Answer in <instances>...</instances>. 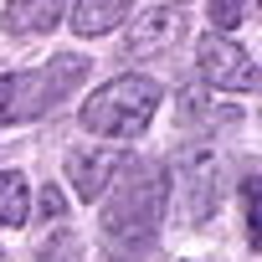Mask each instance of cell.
Wrapping results in <instances>:
<instances>
[{"instance_id": "11", "label": "cell", "mask_w": 262, "mask_h": 262, "mask_svg": "<svg viewBox=\"0 0 262 262\" xmlns=\"http://www.w3.org/2000/svg\"><path fill=\"white\" fill-rule=\"evenodd\" d=\"M31 262H82V247H77L72 231H52V236L31 252Z\"/></svg>"}, {"instance_id": "3", "label": "cell", "mask_w": 262, "mask_h": 262, "mask_svg": "<svg viewBox=\"0 0 262 262\" xmlns=\"http://www.w3.org/2000/svg\"><path fill=\"white\" fill-rule=\"evenodd\" d=\"M82 77H88V57H77V52H62V57L31 67V72H6L0 77V128L52 113Z\"/></svg>"}, {"instance_id": "2", "label": "cell", "mask_w": 262, "mask_h": 262, "mask_svg": "<svg viewBox=\"0 0 262 262\" xmlns=\"http://www.w3.org/2000/svg\"><path fill=\"white\" fill-rule=\"evenodd\" d=\"M221 128L236 123H216V128H190V139L175 155V190H180V216L190 226L211 221V211L226 195V134Z\"/></svg>"}, {"instance_id": "4", "label": "cell", "mask_w": 262, "mask_h": 262, "mask_svg": "<svg viewBox=\"0 0 262 262\" xmlns=\"http://www.w3.org/2000/svg\"><path fill=\"white\" fill-rule=\"evenodd\" d=\"M160 98L165 93H160L155 77L123 72L82 103V128H93L98 139H139L155 118V108H160Z\"/></svg>"}, {"instance_id": "6", "label": "cell", "mask_w": 262, "mask_h": 262, "mask_svg": "<svg viewBox=\"0 0 262 262\" xmlns=\"http://www.w3.org/2000/svg\"><path fill=\"white\" fill-rule=\"evenodd\" d=\"M185 26H190V16H185V6L180 0H155V6H144L134 21H128V31H123V57L128 62H144V57H165L180 36H185Z\"/></svg>"}, {"instance_id": "7", "label": "cell", "mask_w": 262, "mask_h": 262, "mask_svg": "<svg viewBox=\"0 0 262 262\" xmlns=\"http://www.w3.org/2000/svg\"><path fill=\"white\" fill-rule=\"evenodd\" d=\"M123 165H128V155L118 144H77V149H67V180H72V190L82 201H98Z\"/></svg>"}, {"instance_id": "5", "label": "cell", "mask_w": 262, "mask_h": 262, "mask_svg": "<svg viewBox=\"0 0 262 262\" xmlns=\"http://www.w3.org/2000/svg\"><path fill=\"white\" fill-rule=\"evenodd\" d=\"M195 72L211 93H257V57L221 31H206L195 41Z\"/></svg>"}, {"instance_id": "9", "label": "cell", "mask_w": 262, "mask_h": 262, "mask_svg": "<svg viewBox=\"0 0 262 262\" xmlns=\"http://www.w3.org/2000/svg\"><path fill=\"white\" fill-rule=\"evenodd\" d=\"M134 0H77L72 6V31L77 36H108L113 26H123Z\"/></svg>"}, {"instance_id": "12", "label": "cell", "mask_w": 262, "mask_h": 262, "mask_svg": "<svg viewBox=\"0 0 262 262\" xmlns=\"http://www.w3.org/2000/svg\"><path fill=\"white\" fill-rule=\"evenodd\" d=\"M206 16H211V31L231 36V31L247 21V0H206Z\"/></svg>"}, {"instance_id": "13", "label": "cell", "mask_w": 262, "mask_h": 262, "mask_svg": "<svg viewBox=\"0 0 262 262\" xmlns=\"http://www.w3.org/2000/svg\"><path fill=\"white\" fill-rule=\"evenodd\" d=\"M257 216H262V211H257V175L247 170V175H242V226H247V247H252V252H257Z\"/></svg>"}, {"instance_id": "8", "label": "cell", "mask_w": 262, "mask_h": 262, "mask_svg": "<svg viewBox=\"0 0 262 262\" xmlns=\"http://www.w3.org/2000/svg\"><path fill=\"white\" fill-rule=\"evenodd\" d=\"M67 16V0H11L6 6V31L11 36H47Z\"/></svg>"}, {"instance_id": "14", "label": "cell", "mask_w": 262, "mask_h": 262, "mask_svg": "<svg viewBox=\"0 0 262 262\" xmlns=\"http://www.w3.org/2000/svg\"><path fill=\"white\" fill-rule=\"evenodd\" d=\"M36 206H41V216H47V221H57V216H62V190H57V185H47Z\"/></svg>"}, {"instance_id": "1", "label": "cell", "mask_w": 262, "mask_h": 262, "mask_svg": "<svg viewBox=\"0 0 262 262\" xmlns=\"http://www.w3.org/2000/svg\"><path fill=\"white\" fill-rule=\"evenodd\" d=\"M165 201H170V175L149 160H128L113 185H108V206L98 211V236L108 247L113 262H144L160 221H165Z\"/></svg>"}, {"instance_id": "10", "label": "cell", "mask_w": 262, "mask_h": 262, "mask_svg": "<svg viewBox=\"0 0 262 262\" xmlns=\"http://www.w3.org/2000/svg\"><path fill=\"white\" fill-rule=\"evenodd\" d=\"M31 221V185L21 170H0V226H26Z\"/></svg>"}]
</instances>
